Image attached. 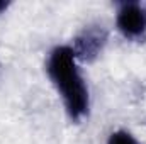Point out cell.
Masks as SVG:
<instances>
[{
    "mask_svg": "<svg viewBox=\"0 0 146 144\" xmlns=\"http://www.w3.org/2000/svg\"><path fill=\"white\" fill-rule=\"evenodd\" d=\"M48 76L63 98L65 108L73 120H82L90 107L88 88L78 70L72 46H58L49 53Z\"/></svg>",
    "mask_w": 146,
    "mask_h": 144,
    "instance_id": "obj_1",
    "label": "cell"
},
{
    "mask_svg": "<svg viewBox=\"0 0 146 144\" xmlns=\"http://www.w3.org/2000/svg\"><path fill=\"white\" fill-rule=\"evenodd\" d=\"M9 5H10L9 2H5V0H0V14H2V12H5V10L9 9Z\"/></svg>",
    "mask_w": 146,
    "mask_h": 144,
    "instance_id": "obj_5",
    "label": "cell"
},
{
    "mask_svg": "<svg viewBox=\"0 0 146 144\" xmlns=\"http://www.w3.org/2000/svg\"><path fill=\"white\" fill-rule=\"evenodd\" d=\"M106 42H107V32L102 27L99 26L87 27L75 37L72 46L73 54L76 59L90 63L102 53Z\"/></svg>",
    "mask_w": 146,
    "mask_h": 144,
    "instance_id": "obj_3",
    "label": "cell"
},
{
    "mask_svg": "<svg viewBox=\"0 0 146 144\" xmlns=\"http://www.w3.org/2000/svg\"><path fill=\"white\" fill-rule=\"evenodd\" d=\"M107 144H139L136 137L127 131H115L109 136Z\"/></svg>",
    "mask_w": 146,
    "mask_h": 144,
    "instance_id": "obj_4",
    "label": "cell"
},
{
    "mask_svg": "<svg viewBox=\"0 0 146 144\" xmlns=\"http://www.w3.org/2000/svg\"><path fill=\"white\" fill-rule=\"evenodd\" d=\"M115 24L124 37H141L146 32V7L139 2H122L117 9Z\"/></svg>",
    "mask_w": 146,
    "mask_h": 144,
    "instance_id": "obj_2",
    "label": "cell"
}]
</instances>
